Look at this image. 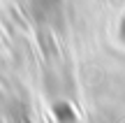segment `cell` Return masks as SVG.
I'll list each match as a JSON object with an SVG mask.
<instances>
[{"instance_id": "cell-1", "label": "cell", "mask_w": 125, "mask_h": 123, "mask_svg": "<svg viewBox=\"0 0 125 123\" xmlns=\"http://www.w3.org/2000/svg\"><path fill=\"white\" fill-rule=\"evenodd\" d=\"M56 112H58V119L60 121H72V109L67 105H58V107H56Z\"/></svg>"}]
</instances>
